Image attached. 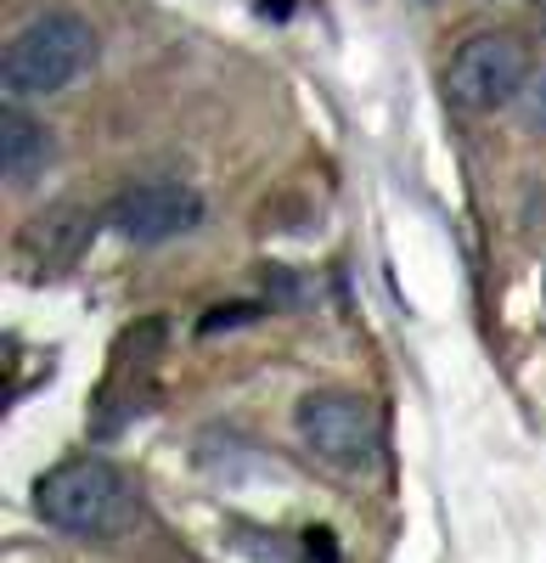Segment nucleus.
I'll use <instances>...</instances> for the list:
<instances>
[{
  "label": "nucleus",
  "mask_w": 546,
  "mask_h": 563,
  "mask_svg": "<svg viewBox=\"0 0 546 563\" xmlns=\"http://www.w3.org/2000/svg\"><path fill=\"white\" fill-rule=\"evenodd\" d=\"M34 507L52 530L68 536H119L135 519V496L130 479L108 456H68L52 474H40Z\"/></svg>",
  "instance_id": "nucleus-1"
},
{
  "label": "nucleus",
  "mask_w": 546,
  "mask_h": 563,
  "mask_svg": "<svg viewBox=\"0 0 546 563\" xmlns=\"http://www.w3.org/2000/svg\"><path fill=\"white\" fill-rule=\"evenodd\" d=\"M90 63H97V29L79 12H45L7 40L0 85L12 97H57V90L90 74Z\"/></svg>",
  "instance_id": "nucleus-2"
},
{
  "label": "nucleus",
  "mask_w": 546,
  "mask_h": 563,
  "mask_svg": "<svg viewBox=\"0 0 546 563\" xmlns=\"http://www.w3.org/2000/svg\"><path fill=\"white\" fill-rule=\"evenodd\" d=\"M299 440L344 474H367L383 456V422L378 406L355 389H310L299 400Z\"/></svg>",
  "instance_id": "nucleus-3"
},
{
  "label": "nucleus",
  "mask_w": 546,
  "mask_h": 563,
  "mask_svg": "<svg viewBox=\"0 0 546 563\" xmlns=\"http://www.w3.org/2000/svg\"><path fill=\"white\" fill-rule=\"evenodd\" d=\"M530 79V52L524 40L508 29H484L473 40H463L445 63V97L468 108V113H495L519 102V90Z\"/></svg>",
  "instance_id": "nucleus-4"
},
{
  "label": "nucleus",
  "mask_w": 546,
  "mask_h": 563,
  "mask_svg": "<svg viewBox=\"0 0 546 563\" xmlns=\"http://www.w3.org/2000/svg\"><path fill=\"white\" fill-rule=\"evenodd\" d=\"M203 198L192 192V186L180 180H135L124 186V192L108 198L102 220L108 231H119L124 243H175V238H192V231L203 225Z\"/></svg>",
  "instance_id": "nucleus-5"
},
{
  "label": "nucleus",
  "mask_w": 546,
  "mask_h": 563,
  "mask_svg": "<svg viewBox=\"0 0 546 563\" xmlns=\"http://www.w3.org/2000/svg\"><path fill=\"white\" fill-rule=\"evenodd\" d=\"M52 153H57V141H52V130H45L40 119H29L18 108L0 113V175H7L12 186L34 180L45 164H52Z\"/></svg>",
  "instance_id": "nucleus-6"
},
{
  "label": "nucleus",
  "mask_w": 546,
  "mask_h": 563,
  "mask_svg": "<svg viewBox=\"0 0 546 563\" xmlns=\"http://www.w3.org/2000/svg\"><path fill=\"white\" fill-rule=\"evenodd\" d=\"M85 238H90V220H85L79 209H52V214L29 220V231H23V254H29L34 265H45V271H63V265L79 260Z\"/></svg>",
  "instance_id": "nucleus-7"
},
{
  "label": "nucleus",
  "mask_w": 546,
  "mask_h": 563,
  "mask_svg": "<svg viewBox=\"0 0 546 563\" xmlns=\"http://www.w3.org/2000/svg\"><path fill=\"white\" fill-rule=\"evenodd\" d=\"M519 119H524V130L530 135H546V63L524 79V90H519Z\"/></svg>",
  "instance_id": "nucleus-8"
},
{
  "label": "nucleus",
  "mask_w": 546,
  "mask_h": 563,
  "mask_svg": "<svg viewBox=\"0 0 546 563\" xmlns=\"http://www.w3.org/2000/svg\"><path fill=\"white\" fill-rule=\"evenodd\" d=\"M304 552H310V563H338V541L327 530H310L304 536Z\"/></svg>",
  "instance_id": "nucleus-9"
}]
</instances>
